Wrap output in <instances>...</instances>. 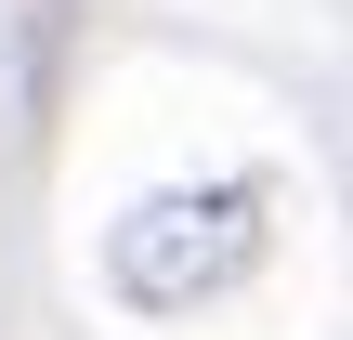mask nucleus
Segmentation results:
<instances>
[{
	"mask_svg": "<svg viewBox=\"0 0 353 340\" xmlns=\"http://www.w3.org/2000/svg\"><path fill=\"white\" fill-rule=\"evenodd\" d=\"M262 262V183H210V197H157L105 236V275L131 314H183L210 288H236Z\"/></svg>",
	"mask_w": 353,
	"mask_h": 340,
	"instance_id": "1",
	"label": "nucleus"
}]
</instances>
